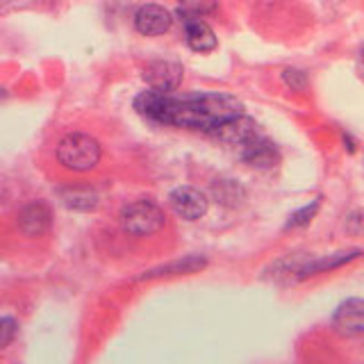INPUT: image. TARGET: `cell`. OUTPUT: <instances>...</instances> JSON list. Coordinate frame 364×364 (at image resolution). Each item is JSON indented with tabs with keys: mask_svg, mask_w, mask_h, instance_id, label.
<instances>
[{
	"mask_svg": "<svg viewBox=\"0 0 364 364\" xmlns=\"http://www.w3.org/2000/svg\"><path fill=\"white\" fill-rule=\"evenodd\" d=\"M134 109L153 123L212 132L225 119L244 114V102L230 94H216V91L178 96L173 91L166 94L148 89L134 98Z\"/></svg>",
	"mask_w": 364,
	"mask_h": 364,
	"instance_id": "6da1fadb",
	"label": "cell"
},
{
	"mask_svg": "<svg viewBox=\"0 0 364 364\" xmlns=\"http://www.w3.org/2000/svg\"><path fill=\"white\" fill-rule=\"evenodd\" d=\"M55 157L64 168L75 171V173H87V171L98 166L102 157V146L87 132H71L57 144Z\"/></svg>",
	"mask_w": 364,
	"mask_h": 364,
	"instance_id": "7a4b0ae2",
	"label": "cell"
},
{
	"mask_svg": "<svg viewBox=\"0 0 364 364\" xmlns=\"http://www.w3.org/2000/svg\"><path fill=\"white\" fill-rule=\"evenodd\" d=\"M119 221H121V228L125 235L136 237V239H146V237H153L162 230L166 223V214L153 200H134L121 210Z\"/></svg>",
	"mask_w": 364,
	"mask_h": 364,
	"instance_id": "3957f363",
	"label": "cell"
},
{
	"mask_svg": "<svg viewBox=\"0 0 364 364\" xmlns=\"http://www.w3.org/2000/svg\"><path fill=\"white\" fill-rule=\"evenodd\" d=\"M214 139H219L228 146H246L248 141H253L255 136H259V128L255 119L246 117V114H237V117L225 119L210 132Z\"/></svg>",
	"mask_w": 364,
	"mask_h": 364,
	"instance_id": "277c9868",
	"label": "cell"
},
{
	"mask_svg": "<svg viewBox=\"0 0 364 364\" xmlns=\"http://www.w3.org/2000/svg\"><path fill=\"white\" fill-rule=\"evenodd\" d=\"M333 328L335 333L353 339L364 335V301L362 299H346L339 303V307L333 314Z\"/></svg>",
	"mask_w": 364,
	"mask_h": 364,
	"instance_id": "5b68a950",
	"label": "cell"
},
{
	"mask_svg": "<svg viewBox=\"0 0 364 364\" xmlns=\"http://www.w3.org/2000/svg\"><path fill=\"white\" fill-rule=\"evenodd\" d=\"M171 210L185 221H198L208 212V196L196 187H178L168 196Z\"/></svg>",
	"mask_w": 364,
	"mask_h": 364,
	"instance_id": "8992f818",
	"label": "cell"
},
{
	"mask_svg": "<svg viewBox=\"0 0 364 364\" xmlns=\"http://www.w3.org/2000/svg\"><path fill=\"white\" fill-rule=\"evenodd\" d=\"M144 82L155 91H176L182 82V66L168 60H155L144 68Z\"/></svg>",
	"mask_w": 364,
	"mask_h": 364,
	"instance_id": "52a82bcc",
	"label": "cell"
},
{
	"mask_svg": "<svg viewBox=\"0 0 364 364\" xmlns=\"http://www.w3.org/2000/svg\"><path fill=\"white\" fill-rule=\"evenodd\" d=\"M182 26H185V41L191 50L196 53H212L216 48V34L214 30L203 21V16L191 14V11L180 9Z\"/></svg>",
	"mask_w": 364,
	"mask_h": 364,
	"instance_id": "ba28073f",
	"label": "cell"
},
{
	"mask_svg": "<svg viewBox=\"0 0 364 364\" xmlns=\"http://www.w3.org/2000/svg\"><path fill=\"white\" fill-rule=\"evenodd\" d=\"M173 16L162 5H141L134 11V28L144 37H159L171 30Z\"/></svg>",
	"mask_w": 364,
	"mask_h": 364,
	"instance_id": "9c48e42d",
	"label": "cell"
},
{
	"mask_svg": "<svg viewBox=\"0 0 364 364\" xmlns=\"http://www.w3.org/2000/svg\"><path fill=\"white\" fill-rule=\"evenodd\" d=\"M53 212L43 200H32L23 205L18 212V228L26 237H41L50 230Z\"/></svg>",
	"mask_w": 364,
	"mask_h": 364,
	"instance_id": "30bf717a",
	"label": "cell"
},
{
	"mask_svg": "<svg viewBox=\"0 0 364 364\" xmlns=\"http://www.w3.org/2000/svg\"><path fill=\"white\" fill-rule=\"evenodd\" d=\"M242 159L253 168H273L278 164L280 153L273 141L264 139V136H255L253 141L242 146Z\"/></svg>",
	"mask_w": 364,
	"mask_h": 364,
	"instance_id": "8fae6325",
	"label": "cell"
},
{
	"mask_svg": "<svg viewBox=\"0 0 364 364\" xmlns=\"http://www.w3.org/2000/svg\"><path fill=\"white\" fill-rule=\"evenodd\" d=\"M205 267H208V259L205 257L187 255V257H180L176 262H168V264L146 271L144 276H139V280H153V278H162V276H185V273H198Z\"/></svg>",
	"mask_w": 364,
	"mask_h": 364,
	"instance_id": "7c38bea8",
	"label": "cell"
},
{
	"mask_svg": "<svg viewBox=\"0 0 364 364\" xmlns=\"http://www.w3.org/2000/svg\"><path fill=\"white\" fill-rule=\"evenodd\" d=\"M360 255H362V250H348V253H335V255H326V257L312 259L310 264H305V267L299 271V278H310V276H316V273L339 269V267L348 264V262L358 259Z\"/></svg>",
	"mask_w": 364,
	"mask_h": 364,
	"instance_id": "4fadbf2b",
	"label": "cell"
},
{
	"mask_svg": "<svg viewBox=\"0 0 364 364\" xmlns=\"http://www.w3.org/2000/svg\"><path fill=\"white\" fill-rule=\"evenodd\" d=\"M60 196H62L66 208L77 210V212H89V210H94L98 205V193L91 187H85V185L66 187V189L60 191Z\"/></svg>",
	"mask_w": 364,
	"mask_h": 364,
	"instance_id": "5bb4252c",
	"label": "cell"
},
{
	"mask_svg": "<svg viewBox=\"0 0 364 364\" xmlns=\"http://www.w3.org/2000/svg\"><path fill=\"white\" fill-rule=\"evenodd\" d=\"M212 191H214V198L221 205H228V208H237V205H242L244 196H246L242 185L235 180H216Z\"/></svg>",
	"mask_w": 364,
	"mask_h": 364,
	"instance_id": "9a60e30c",
	"label": "cell"
},
{
	"mask_svg": "<svg viewBox=\"0 0 364 364\" xmlns=\"http://www.w3.org/2000/svg\"><path fill=\"white\" fill-rule=\"evenodd\" d=\"M318 208H321V198H316V200H312L310 205H305V208H301L299 212H294V214L289 216V221H287V230H291V228H303V225H307V223H310V221L314 219V216H316Z\"/></svg>",
	"mask_w": 364,
	"mask_h": 364,
	"instance_id": "2e32d148",
	"label": "cell"
},
{
	"mask_svg": "<svg viewBox=\"0 0 364 364\" xmlns=\"http://www.w3.org/2000/svg\"><path fill=\"white\" fill-rule=\"evenodd\" d=\"M178 3H180V9L205 16V14H212L216 5H219V0H178Z\"/></svg>",
	"mask_w": 364,
	"mask_h": 364,
	"instance_id": "e0dca14e",
	"label": "cell"
},
{
	"mask_svg": "<svg viewBox=\"0 0 364 364\" xmlns=\"http://www.w3.org/2000/svg\"><path fill=\"white\" fill-rule=\"evenodd\" d=\"M18 333V323L14 316H0V350L7 348Z\"/></svg>",
	"mask_w": 364,
	"mask_h": 364,
	"instance_id": "ac0fdd59",
	"label": "cell"
},
{
	"mask_svg": "<svg viewBox=\"0 0 364 364\" xmlns=\"http://www.w3.org/2000/svg\"><path fill=\"white\" fill-rule=\"evenodd\" d=\"M282 80H284V85H287L289 89H294V91H305L307 89V75L303 71H299V68H284Z\"/></svg>",
	"mask_w": 364,
	"mask_h": 364,
	"instance_id": "d6986e66",
	"label": "cell"
},
{
	"mask_svg": "<svg viewBox=\"0 0 364 364\" xmlns=\"http://www.w3.org/2000/svg\"><path fill=\"white\" fill-rule=\"evenodd\" d=\"M360 55H362V60H364V46H362V53Z\"/></svg>",
	"mask_w": 364,
	"mask_h": 364,
	"instance_id": "ffe728a7",
	"label": "cell"
}]
</instances>
